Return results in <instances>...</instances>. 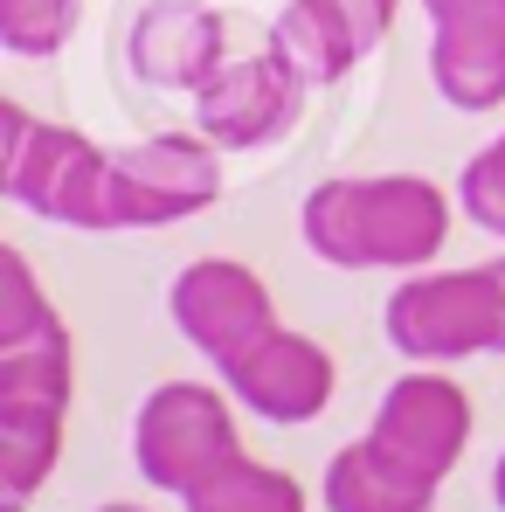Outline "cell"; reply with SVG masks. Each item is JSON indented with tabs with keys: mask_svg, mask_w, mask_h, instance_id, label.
Masks as SVG:
<instances>
[{
	"mask_svg": "<svg viewBox=\"0 0 505 512\" xmlns=\"http://www.w3.org/2000/svg\"><path fill=\"white\" fill-rule=\"evenodd\" d=\"M222 194V146L201 132H160L118 146L104 167V229H173Z\"/></svg>",
	"mask_w": 505,
	"mask_h": 512,
	"instance_id": "cell-5",
	"label": "cell"
},
{
	"mask_svg": "<svg viewBox=\"0 0 505 512\" xmlns=\"http://www.w3.org/2000/svg\"><path fill=\"white\" fill-rule=\"evenodd\" d=\"M450 194L422 173H346L319 180L298 229L333 270H429L450 243Z\"/></svg>",
	"mask_w": 505,
	"mask_h": 512,
	"instance_id": "cell-1",
	"label": "cell"
},
{
	"mask_svg": "<svg viewBox=\"0 0 505 512\" xmlns=\"http://www.w3.org/2000/svg\"><path fill=\"white\" fill-rule=\"evenodd\" d=\"M49 319H56V305L42 298V284H35L28 256H21V250H0V346L42 333Z\"/></svg>",
	"mask_w": 505,
	"mask_h": 512,
	"instance_id": "cell-17",
	"label": "cell"
},
{
	"mask_svg": "<svg viewBox=\"0 0 505 512\" xmlns=\"http://www.w3.org/2000/svg\"><path fill=\"white\" fill-rule=\"evenodd\" d=\"M457 201H464V215H471L485 236L505 243V132L485 146V153L464 160V173H457Z\"/></svg>",
	"mask_w": 505,
	"mask_h": 512,
	"instance_id": "cell-18",
	"label": "cell"
},
{
	"mask_svg": "<svg viewBox=\"0 0 505 512\" xmlns=\"http://www.w3.org/2000/svg\"><path fill=\"white\" fill-rule=\"evenodd\" d=\"M326 512H436V478L402 464L388 443L353 436L326 464Z\"/></svg>",
	"mask_w": 505,
	"mask_h": 512,
	"instance_id": "cell-12",
	"label": "cell"
},
{
	"mask_svg": "<svg viewBox=\"0 0 505 512\" xmlns=\"http://www.w3.org/2000/svg\"><path fill=\"white\" fill-rule=\"evenodd\" d=\"M236 395L208 388V381H160L139 416H132V464L153 492H201L215 471H229L243 457V436H236Z\"/></svg>",
	"mask_w": 505,
	"mask_h": 512,
	"instance_id": "cell-4",
	"label": "cell"
},
{
	"mask_svg": "<svg viewBox=\"0 0 505 512\" xmlns=\"http://www.w3.org/2000/svg\"><path fill=\"white\" fill-rule=\"evenodd\" d=\"M346 14H353V28H360V42H367V56L388 42V28H395V7L402 0H339Z\"/></svg>",
	"mask_w": 505,
	"mask_h": 512,
	"instance_id": "cell-19",
	"label": "cell"
},
{
	"mask_svg": "<svg viewBox=\"0 0 505 512\" xmlns=\"http://www.w3.org/2000/svg\"><path fill=\"white\" fill-rule=\"evenodd\" d=\"M125 63L153 90H201L229 63V21L208 0H153L125 35Z\"/></svg>",
	"mask_w": 505,
	"mask_h": 512,
	"instance_id": "cell-11",
	"label": "cell"
},
{
	"mask_svg": "<svg viewBox=\"0 0 505 512\" xmlns=\"http://www.w3.org/2000/svg\"><path fill=\"white\" fill-rule=\"evenodd\" d=\"M429 84L450 111H499L505 0H429Z\"/></svg>",
	"mask_w": 505,
	"mask_h": 512,
	"instance_id": "cell-10",
	"label": "cell"
},
{
	"mask_svg": "<svg viewBox=\"0 0 505 512\" xmlns=\"http://www.w3.org/2000/svg\"><path fill=\"white\" fill-rule=\"evenodd\" d=\"M7 512H21V499H7Z\"/></svg>",
	"mask_w": 505,
	"mask_h": 512,
	"instance_id": "cell-22",
	"label": "cell"
},
{
	"mask_svg": "<svg viewBox=\"0 0 505 512\" xmlns=\"http://www.w3.org/2000/svg\"><path fill=\"white\" fill-rule=\"evenodd\" d=\"M492 499H499V512H505V450H499V464H492Z\"/></svg>",
	"mask_w": 505,
	"mask_h": 512,
	"instance_id": "cell-20",
	"label": "cell"
},
{
	"mask_svg": "<svg viewBox=\"0 0 505 512\" xmlns=\"http://www.w3.org/2000/svg\"><path fill=\"white\" fill-rule=\"evenodd\" d=\"M305 90L312 84L298 77V63L277 42H263L256 56H229L194 90V132L208 146H222V153H256V146H270V139H284L298 125Z\"/></svg>",
	"mask_w": 505,
	"mask_h": 512,
	"instance_id": "cell-6",
	"label": "cell"
},
{
	"mask_svg": "<svg viewBox=\"0 0 505 512\" xmlns=\"http://www.w3.org/2000/svg\"><path fill=\"white\" fill-rule=\"evenodd\" d=\"M104 167L77 125H42L21 104H0V187L14 208L63 222V229H104Z\"/></svg>",
	"mask_w": 505,
	"mask_h": 512,
	"instance_id": "cell-3",
	"label": "cell"
},
{
	"mask_svg": "<svg viewBox=\"0 0 505 512\" xmlns=\"http://www.w3.org/2000/svg\"><path fill=\"white\" fill-rule=\"evenodd\" d=\"M222 388L236 395V409L298 429V423H312V416H326V402H333V388H339V367L312 333L270 326L250 353H236L222 367Z\"/></svg>",
	"mask_w": 505,
	"mask_h": 512,
	"instance_id": "cell-9",
	"label": "cell"
},
{
	"mask_svg": "<svg viewBox=\"0 0 505 512\" xmlns=\"http://www.w3.org/2000/svg\"><path fill=\"white\" fill-rule=\"evenodd\" d=\"M388 346L416 367L505 353V256L464 270H409L381 312Z\"/></svg>",
	"mask_w": 505,
	"mask_h": 512,
	"instance_id": "cell-2",
	"label": "cell"
},
{
	"mask_svg": "<svg viewBox=\"0 0 505 512\" xmlns=\"http://www.w3.org/2000/svg\"><path fill=\"white\" fill-rule=\"evenodd\" d=\"M63 423L70 402H0V492L7 499H35L63 457Z\"/></svg>",
	"mask_w": 505,
	"mask_h": 512,
	"instance_id": "cell-14",
	"label": "cell"
},
{
	"mask_svg": "<svg viewBox=\"0 0 505 512\" xmlns=\"http://www.w3.org/2000/svg\"><path fill=\"white\" fill-rule=\"evenodd\" d=\"M167 312H173V326H180V340L194 346V353H208L215 367H229L236 353H250V346L277 326L270 284L256 277L250 263H236V256H201V263H187V270L173 277V291H167Z\"/></svg>",
	"mask_w": 505,
	"mask_h": 512,
	"instance_id": "cell-7",
	"label": "cell"
},
{
	"mask_svg": "<svg viewBox=\"0 0 505 512\" xmlns=\"http://www.w3.org/2000/svg\"><path fill=\"white\" fill-rule=\"evenodd\" d=\"M187 512H305V485L284 471V464H256L236 457L229 471H215L201 492L180 499Z\"/></svg>",
	"mask_w": 505,
	"mask_h": 512,
	"instance_id": "cell-15",
	"label": "cell"
},
{
	"mask_svg": "<svg viewBox=\"0 0 505 512\" xmlns=\"http://www.w3.org/2000/svg\"><path fill=\"white\" fill-rule=\"evenodd\" d=\"M422 7H429V0H422Z\"/></svg>",
	"mask_w": 505,
	"mask_h": 512,
	"instance_id": "cell-23",
	"label": "cell"
},
{
	"mask_svg": "<svg viewBox=\"0 0 505 512\" xmlns=\"http://www.w3.org/2000/svg\"><path fill=\"white\" fill-rule=\"evenodd\" d=\"M97 512H146V506H132V499H111V506H97Z\"/></svg>",
	"mask_w": 505,
	"mask_h": 512,
	"instance_id": "cell-21",
	"label": "cell"
},
{
	"mask_svg": "<svg viewBox=\"0 0 505 512\" xmlns=\"http://www.w3.org/2000/svg\"><path fill=\"white\" fill-rule=\"evenodd\" d=\"M374 443H388L402 464H416L422 478H450L471 450V395L436 374V367H409L402 381H388V395L374 402V423H367Z\"/></svg>",
	"mask_w": 505,
	"mask_h": 512,
	"instance_id": "cell-8",
	"label": "cell"
},
{
	"mask_svg": "<svg viewBox=\"0 0 505 512\" xmlns=\"http://www.w3.org/2000/svg\"><path fill=\"white\" fill-rule=\"evenodd\" d=\"M84 0H0V49L7 56H56L70 49Z\"/></svg>",
	"mask_w": 505,
	"mask_h": 512,
	"instance_id": "cell-16",
	"label": "cell"
},
{
	"mask_svg": "<svg viewBox=\"0 0 505 512\" xmlns=\"http://www.w3.org/2000/svg\"><path fill=\"white\" fill-rule=\"evenodd\" d=\"M270 42L298 63L305 84H339V77H353V63L367 56L353 14H346L339 0H284V14L270 21Z\"/></svg>",
	"mask_w": 505,
	"mask_h": 512,
	"instance_id": "cell-13",
	"label": "cell"
}]
</instances>
